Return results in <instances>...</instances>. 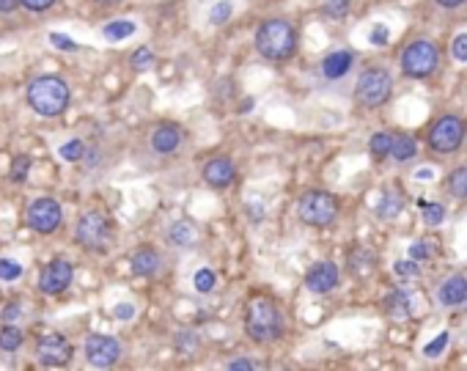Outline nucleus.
<instances>
[{"label": "nucleus", "mask_w": 467, "mask_h": 371, "mask_svg": "<svg viewBox=\"0 0 467 371\" xmlns=\"http://www.w3.org/2000/svg\"><path fill=\"white\" fill-rule=\"evenodd\" d=\"M256 50L267 61H289L297 50V33L289 20H264L256 31Z\"/></svg>", "instance_id": "obj_1"}, {"label": "nucleus", "mask_w": 467, "mask_h": 371, "mask_svg": "<svg viewBox=\"0 0 467 371\" xmlns=\"http://www.w3.org/2000/svg\"><path fill=\"white\" fill-rule=\"evenodd\" d=\"M245 333L253 344H272L283 336V316L275 300L253 297L245 308Z\"/></svg>", "instance_id": "obj_2"}, {"label": "nucleus", "mask_w": 467, "mask_h": 371, "mask_svg": "<svg viewBox=\"0 0 467 371\" xmlns=\"http://www.w3.org/2000/svg\"><path fill=\"white\" fill-rule=\"evenodd\" d=\"M69 99H72V93H69L66 80L55 77V74H41V77L31 80V86H28V105L44 119L61 116L69 108Z\"/></svg>", "instance_id": "obj_3"}, {"label": "nucleus", "mask_w": 467, "mask_h": 371, "mask_svg": "<svg viewBox=\"0 0 467 371\" xmlns=\"http://www.w3.org/2000/svg\"><path fill=\"white\" fill-rule=\"evenodd\" d=\"M116 231H113V223L102 212H86L77 220V228H74V240L83 250H91V253H105L110 242H113Z\"/></svg>", "instance_id": "obj_4"}, {"label": "nucleus", "mask_w": 467, "mask_h": 371, "mask_svg": "<svg viewBox=\"0 0 467 371\" xmlns=\"http://www.w3.org/2000/svg\"><path fill=\"white\" fill-rule=\"evenodd\" d=\"M297 215L303 223L316 226V228L333 226L338 217V198L324 190H311L297 201Z\"/></svg>", "instance_id": "obj_5"}, {"label": "nucleus", "mask_w": 467, "mask_h": 371, "mask_svg": "<svg viewBox=\"0 0 467 371\" xmlns=\"http://www.w3.org/2000/svg\"><path fill=\"white\" fill-rule=\"evenodd\" d=\"M390 89H393V80L385 69L379 66H371L366 69L360 77H357V86H355V96L363 108H379L388 102L390 96Z\"/></svg>", "instance_id": "obj_6"}, {"label": "nucleus", "mask_w": 467, "mask_h": 371, "mask_svg": "<svg viewBox=\"0 0 467 371\" xmlns=\"http://www.w3.org/2000/svg\"><path fill=\"white\" fill-rule=\"evenodd\" d=\"M437 61H440V53L432 41L421 39V41H412L402 53V69L409 77H429L437 69Z\"/></svg>", "instance_id": "obj_7"}, {"label": "nucleus", "mask_w": 467, "mask_h": 371, "mask_svg": "<svg viewBox=\"0 0 467 371\" xmlns=\"http://www.w3.org/2000/svg\"><path fill=\"white\" fill-rule=\"evenodd\" d=\"M72 278H74V264H72L66 256H55V259H50L47 267L41 270V275H39V289H41V294L58 297V294H63V292L72 286Z\"/></svg>", "instance_id": "obj_8"}, {"label": "nucleus", "mask_w": 467, "mask_h": 371, "mask_svg": "<svg viewBox=\"0 0 467 371\" xmlns=\"http://www.w3.org/2000/svg\"><path fill=\"white\" fill-rule=\"evenodd\" d=\"M61 220H63L61 204L55 198H36V201H31V207H28V226H31L36 234H44V237L55 234L61 228Z\"/></svg>", "instance_id": "obj_9"}, {"label": "nucleus", "mask_w": 467, "mask_h": 371, "mask_svg": "<svg viewBox=\"0 0 467 371\" xmlns=\"http://www.w3.org/2000/svg\"><path fill=\"white\" fill-rule=\"evenodd\" d=\"M462 141H465V124L456 116H442L429 132V146L440 155L456 152L462 146Z\"/></svg>", "instance_id": "obj_10"}, {"label": "nucleus", "mask_w": 467, "mask_h": 371, "mask_svg": "<svg viewBox=\"0 0 467 371\" xmlns=\"http://www.w3.org/2000/svg\"><path fill=\"white\" fill-rule=\"evenodd\" d=\"M72 355H74V349L61 333H44L36 341V360L41 366H66L72 360Z\"/></svg>", "instance_id": "obj_11"}, {"label": "nucleus", "mask_w": 467, "mask_h": 371, "mask_svg": "<svg viewBox=\"0 0 467 371\" xmlns=\"http://www.w3.org/2000/svg\"><path fill=\"white\" fill-rule=\"evenodd\" d=\"M86 360L96 366V369H110L121 360V344L113 336H102V333H93L86 339Z\"/></svg>", "instance_id": "obj_12"}, {"label": "nucleus", "mask_w": 467, "mask_h": 371, "mask_svg": "<svg viewBox=\"0 0 467 371\" xmlns=\"http://www.w3.org/2000/svg\"><path fill=\"white\" fill-rule=\"evenodd\" d=\"M237 179V165L231 157H212L206 165H204V182L215 190H225V187L234 185Z\"/></svg>", "instance_id": "obj_13"}, {"label": "nucleus", "mask_w": 467, "mask_h": 371, "mask_svg": "<svg viewBox=\"0 0 467 371\" xmlns=\"http://www.w3.org/2000/svg\"><path fill=\"white\" fill-rule=\"evenodd\" d=\"M152 149L157 155H173L182 143H185V129L179 124H171V122H162L157 124L152 129Z\"/></svg>", "instance_id": "obj_14"}, {"label": "nucleus", "mask_w": 467, "mask_h": 371, "mask_svg": "<svg viewBox=\"0 0 467 371\" xmlns=\"http://www.w3.org/2000/svg\"><path fill=\"white\" fill-rule=\"evenodd\" d=\"M305 286L313 294H327L338 286V267L333 261H319L313 264L311 273L305 275Z\"/></svg>", "instance_id": "obj_15"}, {"label": "nucleus", "mask_w": 467, "mask_h": 371, "mask_svg": "<svg viewBox=\"0 0 467 371\" xmlns=\"http://www.w3.org/2000/svg\"><path fill=\"white\" fill-rule=\"evenodd\" d=\"M129 264H132V275H138V278H152V275H157V273L162 270V256L157 253L154 247H140V250L132 253Z\"/></svg>", "instance_id": "obj_16"}, {"label": "nucleus", "mask_w": 467, "mask_h": 371, "mask_svg": "<svg viewBox=\"0 0 467 371\" xmlns=\"http://www.w3.org/2000/svg\"><path fill=\"white\" fill-rule=\"evenodd\" d=\"M352 63H355V56L349 50H336L322 61V74L327 80H341L343 74L352 69Z\"/></svg>", "instance_id": "obj_17"}, {"label": "nucleus", "mask_w": 467, "mask_h": 371, "mask_svg": "<svg viewBox=\"0 0 467 371\" xmlns=\"http://www.w3.org/2000/svg\"><path fill=\"white\" fill-rule=\"evenodd\" d=\"M467 300V278L465 275H451L440 286V303L442 306H462Z\"/></svg>", "instance_id": "obj_18"}, {"label": "nucleus", "mask_w": 467, "mask_h": 371, "mask_svg": "<svg viewBox=\"0 0 467 371\" xmlns=\"http://www.w3.org/2000/svg\"><path fill=\"white\" fill-rule=\"evenodd\" d=\"M385 311L390 316H409L412 313V300L404 289H393L388 297H385Z\"/></svg>", "instance_id": "obj_19"}, {"label": "nucleus", "mask_w": 467, "mask_h": 371, "mask_svg": "<svg viewBox=\"0 0 467 371\" xmlns=\"http://www.w3.org/2000/svg\"><path fill=\"white\" fill-rule=\"evenodd\" d=\"M168 242L171 245H179V247H190L195 242V228L187 223V220H179L168 228Z\"/></svg>", "instance_id": "obj_20"}, {"label": "nucleus", "mask_w": 467, "mask_h": 371, "mask_svg": "<svg viewBox=\"0 0 467 371\" xmlns=\"http://www.w3.org/2000/svg\"><path fill=\"white\" fill-rule=\"evenodd\" d=\"M135 31H138V25H135L132 20H113V22L105 25L102 33H105L107 41H121V39H129Z\"/></svg>", "instance_id": "obj_21"}, {"label": "nucleus", "mask_w": 467, "mask_h": 371, "mask_svg": "<svg viewBox=\"0 0 467 371\" xmlns=\"http://www.w3.org/2000/svg\"><path fill=\"white\" fill-rule=\"evenodd\" d=\"M415 149H418V143H415V138H412V135H399V138H393L390 157H393V160H399V162H407L409 157H415Z\"/></svg>", "instance_id": "obj_22"}, {"label": "nucleus", "mask_w": 467, "mask_h": 371, "mask_svg": "<svg viewBox=\"0 0 467 371\" xmlns=\"http://www.w3.org/2000/svg\"><path fill=\"white\" fill-rule=\"evenodd\" d=\"M22 330L20 327H11V325H6L3 330H0V349L3 352H17L20 346H22Z\"/></svg>", "instance_id": "obj_23"}, {"label": "nucleus", "mask_w": 467, "mask_h": 371, "mask_svg": "<svg viewBox=\"0 0 467 371\" xmlns=\"http://www.w3.org/2000/svg\"><path fill=\"white\" fill-rule=\"evenodd\" d=\"M390 146H393V135L390 132H376V135H371L369 149H371V155L376 160H385V157L390 155Z\"/></svg>", "instance_id": "obj_24"}, {"label": "nucleus", "mask_w": 467, "mask_h": 371, "mask_svg": "<svg viewBox=\"0 0 467 371\" xmlns=\"http://www.w3.org/2000/svg\"><path fill=\"white\" fill-rule=\"evenodd\" d=\"M448 193L454 198H467V168H456L448 176Z\"/></svg>", "instance_id": "obj_25"}, {"label": "nucleus", "mask_w": 467, "mask_h": 371, "mask_svg": "<svg viewBox=\"0 0 467 371\" xmlns=\"http://www.w3.org/2000/svg\"><path fill=\"white\" fill-rule=\"evenodd\" d=\"M58 155H61V160H66V162H80V160L86 157V143H83L80 138H74V141L63 143L61 149H58Z\"/></svg>", "instance_id": "obj_26"}, {"label": "nucleus", "mask_w": 467, "mask_h": 371, "mask_svg": "<svg viewBox=\"0 0 467 371\" xmlns=\"http://www.w3.org/2000/svg\"><path fill=\"white\" fill-rule=\"evenodd\" d=\"M399 212H402V195H396V193L385 195L382 204L376 207V215L379 217H396Z\"/></svg>", "instance_id": "obj_27"}, {"label": "nucleus", "mask_w": 467, "mask_h": 371, "mask_svg": "<svg viewBox=\"0 0 467 371\" xmlns=\"http://www.w3.org/2000/svg\"><path fill=\"white\" fill-rule=\"evenodd\" d=\"M28 171H31V157L28 155H17L11 162V182H25L28 179Z\"/></svg>", "instance_id": "obj_28"}, {"label": "nucleus", "mask_w": 467, "mask_h": 371, "mask_svg": "<svg viewBox=\"0 0 467 371\" xmlns=\"http://www.w3.org/2000/svg\"><path fill=\"white\" fill-rule=\"evenodd\" d=\"M22 275V264L17 259H0V280L11 283Z\"/></svg>", "instance_id": "obj_29"}, {"label": "nucleus", "mask_w": 467, "mask_h": 371, "mask_svg": "<svg viewBox=\"0 0 467 371\" xmlns=\"http://www.w3.org/2000/svg\"><path fill=\"white\" fill-rule=\"evenodd\" d=\"M132 69H138V72H146V69H152V63H154V53L149 50V47H138L135 53H132Z\"/></svg>", "instance_id": "obj_30"}, {"label": "nucleus", "mask_w": 467, "mask_h": 371, "mask_svg": "<svg viewBox=\"0 0 467 371\" xmlns=\"http://www.w3.org/2000/svg\"><path fill=\"white\" fill-rule=\"evenodd\" d=\"M195 289L198 292H204V294H209L212 289H215V283H218V278H215V273L212 270H206V267H201L198 273H195Z\"/></svg>", "instance_id": "obj_31"}, {"label": "nucleus", "mask_w": 467, "mask_h": 371, "mask_svg": "<svg viewBox=\"0 0 467 371\" xmlns=\"http://www.w3.org/2000/svg\"><path fill=\"white\" fill-rule=\"evenodd\" d=\"M349 6L352 0H324V14L333 20H343L349 14Z\"/></svg>", "instance_id": "obj_32"}, {"label": "nucleus", "mask_w": 467, "mask_h": 371, "mask_svg": "<svg viewBox=\"0 0 467 371\" xmlns=\"http://www.w3.org/2000/svg\"><path fill=\"white\" fill-rule=\"evenodd\" d=\"M234 14V6H231V0H220L218 6L212 8V14H209V22L212 25H223V22H228V17Z\"/></svg>", "instance_id": "obj_33"}, {"label": "nucleus", "mask_w": 467, "mask_h": 371, "mask_svg": "<svg viewBox=\"0 0 467 371\" xmlns=\"http://www.w3.org/2000/svg\"><path fill=\"white\" fill-rule=\"evenodd\" d=\"M421 209H423V217H426V223H429V226L442 223V217H445V212H442V207H440V204H426V201H421Z\"/></svg>", "instance_id": "obj_34"}, {"label": "nucleus", "mask_w": 467, "mask_h": 371, "mask_svg": "<svg viewBox=\"0 0 467 371\" xmlns=\"http://www.w3.org/2000/svg\"><path fill=\"white\" fill-rule=\"evenodd\" d=\"M50 44H55L58 50H66V53H74L77 50V41L63 36V33H50Z\"/></svg>", "instance_id": "obj_35"}, {"label": "nucleus", "mask_w": 467, "mask_h": 371, "mask_svg": "<svg viewBox=\"0 0 467 371\" xmlns=\"http://www.w3.org/2000/svg\"><path fill=\"white\" fill-rule=\"evenodd\" d=\"M445 346H448V333H440V336H437V339L432 341V344H426L423 355H426V358H437V355H440V352H442Z\"/></svg>", "instance_id": "obj_36"}, {"label": "nucleus", "mask_w": 467, "mask_h": 371, "mask_svg": "<svg viewBox=\"0 0 467 371\" xmlns=\"http://www.w3.org/2000/svg\"><path fill=\"white\" fill-rule=\"evenodd\" d=\"M20 6H22V8H28V11H33V14H41V11L53 8V6H55V0H20Z\"/></svg>", "instance_id": "obj_37"}, {"label": "nucleus", "mask_w": 467, "mask_h": 371, "mask_svg": "<svg viewBox=\"0 0 467 371\" xmlns=\"http://www.w3.org/2000/svg\"><path fill=\"white\" fill-rule=\"evenodd\" d=\"M396 275H402V278H415V275H418L415 259H409V261H396Z\"/></svg>", "instance_id": "obj_38"}, {"label": "nucleus", "mask_w": 467, "mask_h": 371, "mask_svg": "<svg viewBox=\"0 0 467 371\" xmlns=\"http://www.w3.org/2000/svg\"><path fill=\"white\" fill-rule=\"evenodd\" d=\"M451 53H454V58H456V61H467V33H462V36H456V39H454Z\"/></svg>", "instance_id": "obj_39"}, {"label": "nucleus", "mask_w": 467, "mask_h": 371, "mask_svg": "<svg viewBox=\"0 0 467 371\" xmlns=\"http://www.w3.org/2000/svg\"><path fill=\"white\" fill-rule=\"evenodd\" d=\"M0 316H3V322H17V319L22 316V303H17V300L8 303L6 308L0 311Z\"/></svg>", "instance_id": "obj_40"}, {"label": "nucleus", "mask_w": 467, "mask_h": 371, "mask_svg": "<svg viewBox=\"0 0 467 371\" xmlns=\"http://www.w3.org/2000/svg\"><path fill=\"white\" fill-rule=\"evenodd\" d=\"M113 316L121 319V322H129V319L135 316V306H132V303H119V306L113 308Z\"/></svg>", "instance_id": "obj_41"}, {"label": "nucleus", "mask_w": 467, "mask_h": 371, "mask_svg": "<svg viewBox=\"0 0 467 371\" xmlns=\"http://www.w3.org/2000/svg\"><path fill=\"white\" fill-rule=\"evenodd\" d=\"M426 256H432V247L429 242H415V245H409V259H426Z\"/></svg>", "instance_id": "obj_42"}, {"label": "nucleus", "mask_w": 467, "mask_h": 371, "mask_svg": "<svg viewBox=\"0 0 467 371\" xmlns=\"http://www.w3.org/2000/svg\"><path fill=\"white\" fill-rule=\"evenodd\" d=\"M390 39V33H388V25H376L371 31V41L374 44H385Z\"/></svg>", "instance_id": "obj_43"}, {"label": "nucleus", "mask_w": 467, "mask_h": 371, "mask_svg": "<svg viewBox=\"0 0 467 371\" xmlns=\"http://www.w3.org/2000/svg\"><path fill=\"white\" fill-rule=\"evenodd\" d=\"M20 8V0H0V14H11Z\"/></svg>", "instance_id": "obj_44"}, {"label": "nucleus", "mask_w": 467, "mask_h": 371, "mask_svg": "<svg viewBox=\"0 0 467 371\" xmlns=\"http://www.w3.org/2000/svg\"><path fill=\"white\" fill-rule=\"evenodd\" d=\"M253 366H256V363H250L248 358H245V360H231V363H228V369H234V371H242V369H253Z\"/></svg>", "instance_id": "obj_45"}, {"label": "nucleus", "mask_w": 467, "mask_h": 371, "mask_svg": "<svg viewBox=\"0 0 467 371\" xmlns=\"http://www.w3.org/2000/svg\"><path fill=\"white\" fill-rule=\"evenodd\" d=\"M437 3H440L442 8H456V6H462L465 0H437Z\"/></svg>", "instance_id": "obj_46"}, {"label": "nucleus", "mask_w": 467, "mask_h": 371, "mask_svg": "<svg viewBox=\"0 0 467 371\" xmlns=\"http://www.w3.org/2000/svg\"><path fill=\"white\" fill-rule=\"evenodd\" d=\"M253 110V99H245L242 105H239V113H250Z\"/></svg>", "instance_id": "obj_47"}, {"label": "nucleus", "mask_w": 467, "mask_h": 371, "mask_svg": "<svg viewBox=\"0 0 467 371\" xmlns=\"http://www.w3.org/2000/svg\"><path fill=\"white\" fill-rule=\"evenodd\" d=\"M93 3H96V6H119L121 0H93Z\"/></svg>", "instance_id": "obj_48"}, {"label": "nucleus", "mask_w": 467, "mask_h": 371, "mask_svg": "<svg viewBox=\"0 0 467 371\" xmlns=\"http://www.w3.org/2000/svg\"><path fill=\"white\" fill-rule=\"evenodd\" d=\"M429 176H432V171H418V179H421V182H429Z\"/></svg>", "instance_id": "obj_49"}]
</instances>
